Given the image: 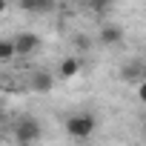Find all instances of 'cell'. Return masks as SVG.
Instances as JSON below:
<instances>
[{"label":"cell","instance_id":"7","mask_svg":"<svg viewBox=\"0 0 146 146\" xmlns=\"http://www.w3.org/2000/svg\"><path fill=\"white\" fill-rule=\"evenodd\" d=\"M123 80H129V83H140V80H143V63H137V60L126 63V66H123Z\"/></svg>","mask_w":146,"mask_h":146},{"label":"cell","instance_id":"13","mask_svg":"<svg viewBox=\"0 0 146 146\" xmlns=\"http://www.w3.org/2000/svg\"><path fill=\"white\" fill-rule=\"evenodd\" d=\"M80 146H89V143H80Z\"/></svg>","mask_w":146,"mask_h":146},{"label":"cell","instance_id":"4","mask_svg":"<svg viewBox=\"0 0 146 146\" xmlns=\"http://www.w3.org/2000/svg\"><path fill=\"white\" fill-rule=\"evenodd\" d=\"M29 86H32L35 92H40V95H46V92H52V86H54V78L49 75L46 69H37L35 75L29 78Z\"/></svg>","mask_w":146,"mask_h":146},{"label":"cell","instance_id":"8","mask_svg":"<svg viewBox=\"0 0 146 146\" xmlns=\"http://www.w3.org/2000/svg\"><path fill=\"white\" fill-rule=\"evenodd\" d=\"M20 9L23 12H52L54 0H20Z\"/></svg>","mask_w":146,"mask_h":146},{"label":"cell","instance_id":"2","mask_svg":"<svg viewBox=\"0 0 146 146\" xmlns=\"http://www.w3.org/2000/svg\"><path fill=\"white\" fill-rule=\"evenodd\" d=\"M15 137H17V143H20V146H32V143L40 137V123H37V117H32V115H23V117L17 120Z\"/></svg>","mask_w":146,"mask_h":146},{"label":"cell","instance_id":"5","mask_svg":"<svg viewBox=\"0 0 146 146\" xmlns=\"http://www.w3.org/2000/svg\"><path fill=\"white\" fill-rule=\"evenodd\" d=\"M100 43L103 46H115V43H120L123 40V26H117V23H106L103 29H100Z\"/></svg>","mask_w":146,"mask_h":146},{"label":"cell","instance_id":"10","mask_svg":"<svg viewBox=\"0 0 146 146\" xmlns=\"http://www.w3.org/2000/svg\"><path fill=\"white\" fill-rule=\"evenodd\" d=\"M109 6H112V0H89V9H92L95 15H106Z\"/></svg>","mask_w":146,"mask_h":146},{"label":"cell","instance_id":"14","mask_svg":"<svg viewBox=\"0 0 146 146\" xmlns=\"http://www.w3.org/2000/svg\"><path fill=\"white\" fill-rule=\"evenodd\" d=\"M86 3H89V0H86Z\"/></svg>","mask_w":146,"mask_h":146},{"label":"cell","instance_id":"11","mask_svg":"<svg viewBox=\"0 0 146 146\" xmlns=\"http://www.w3.org/2000/svg\"><path fill=\"white\" fill-rule=\"evenodd\" d=\"M137 100H140V103H146V78L137 83Z\"/></svg>","mask_w":146,"mask_h":146},{"label":"cell","instance_id":"6","mask_svg":"<svg viewBox=\"0 0 146 146\" xmlns=\"http://www.w3.org/2000/svg\"><path fill=\"white\" fill-rule=\"evenodd\" d=\"M15 57H17L15 37H3V40H0V63H12Z\"/></svg>","mask_w":146,"mask_h":146},{"label":"cell","instance_id":"12","mask_svg":"<svg viewBox=\"0 0 146 146\" xmlns=\"http://www.w3.org/2000/svg\"><path fill=\"white\" fill-rule=\"evenodd\" d=\"M75 43H78L80 49H86V46H89V40H86V35H78V37H75Z\"/></svg>","mask_w":146,"mask_h":146},{"label":"cell","instance_id":"9","mask_svg":"<svg viewBox=\"0 0 146 146\" xmlns=\"http://www.w3.org/2000/svg\"><path fill=\"white\" fill-rule=\"evenodd\" d=\"M78 72H80V60L78 57H63L60 60V78L69 80V78H75Z\"/></svg>","mask_w":146,"mask_h":146},{"label":"cell","instance_id":"3","mask_svg":"<svg viewBox=\"0 0 146 146\" xmlns=\"http://www.w3.org/2000/svg\"><path fill=\"white\" fill-rule=\"evenodd\" d=\"M15 46H17V54L26 57V54H35V52H37L40 37H37L35 32H20V35H15Z\"/></svg>","mask_w":146,"mask_h":146},{"label":"cell","instance_id":"1","mask_svg":"<svg viewBox=\"0 0 146 146\" xmlns=\"http://www.w3.org/2000/svg\"><path fill=\"white\" fill-rule=\"evenodd\" d=\"M95 129H98V120H95V115H89V112L72 115V117L66 120V132H69L72 137H78V140L92 137V132H95Z\"/></svg>","mask_w":146,"mask_h":146}]
</instances>
